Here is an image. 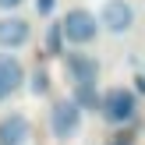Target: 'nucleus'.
<instances>
[{
	"label": "nucleus",
	"mask_w": 145,
	"mask_h": 145,
	"mask_svg": "<svg viewBox=\"0 0 145 145\" xmlns=\"http://www.w3.org/2000/svg\"><path fill=\"white\" fill-rule=\"evenodd\" d=\"M99 117L106 124H113V127L135 124V117H138V96H135V89H127V85L106 89L103 99H99Z\"/></svg>",
	"instance_id": "1"
},
{
	"label": "nucleus",
	"mask_w": 145,
	"mask_h": 145,
	"mask_svg": "<svg viewBox=\"0 0 145 145\" xmlns=\"http://www.w3.org/2000/svg\"><path fill=\"white\" fill-rule=\"evenodd\" d=\"M60 32H64V42H71L74 50H82V46H89V42H96V35L103 32V28H99V18L89 7H71L60 18Z\"/></svg>",
	"instance_id": "2"
},
{
	"label": "nucleus",
	"mask_w": 145,
	"mask_h": 145,
	"mask_svg": "<svg viewBox=\"0 0 145 145\" xmlns=\"http://www.w3.org/2000/svg\"><path fill=\"white\" fill-rule=\"evenodd\" d=\"M64 74H67V82H71V89L74 85H96L99 82V60L92 53H85V50H64Z\"/></svg>",
	"instance_id": "3"
},
{
	"label": "nucleus",
	"mask_w": 145,
	"mask_h": 145,
	"mask_svg": "<svg viewBox=\"0 0 145 145\" xmlns=\"http://www.w3.org/2000/svg\"><path fill=\"white\" fill-rule=\"evenodd\" d=\"M96 18H99V28H106L110 35H124L135 28V4L131 0H103Z\"/></svg>",
	"instance_id": "4"
},
{
	"label": "nucleus",
	"mask_w": 145,
	"mask_h": 145,
	"mask_svg": "<svg viewBox=\"0 0 145 145\" xmlns=\"http://www.w3.org/2000/svg\"><path fill=\"white\" fill-rule=\"evenodd\" d=\"M82 127V110H78L74 99H57L53 106H50V131H53L57 142H67L71 135Z\"/></svg>",
	"instance_id": "5"
},
{
	"label": "nucleus",
	"mask_w": 145,
	"mask_h": 145,
	"mask_svg": "<svg viewBox=\"0 0 145 145\" xmlns=\"http://www.w3.org/2000/svg\"><path fill=\"white\" fill-rule=\"evenodd\" d=\"M28 39H32V25H28L21 14H4V18H0V50H4V53L28 46Z\"/></svg>",
	"instance_id": "6"
},
{
	"label": "nucleus",
	"mask_w": 145,
	"mask_h": 145,
	"mask_svg": "<svg viewBox=\"0 0 145 145\" xmlns=\"http://www.w3.org/2000/svg\"><path fill=\"white\" fill-rule=\"evenodd\" d=\"M32 138V120L25 117V113H7V117H0V145H25Z\"/></svg>",
	"instance_id": "7"
},
{
	"label": "nucleus",
	"mask_w": 145,
	"mask_h": 145,
	"mask_svg": "<svg viewBox=\"0 0 145 145\" xmlns=\"http://www.w3.org/2000/svg\"><path fill=\"white\" fill-rule=\"evenodd\" d=\"M0 78H4L14 92L25 85V67H21V60L14 53H4V50H0Z\"/></svg>",
	"instance_id": "8"
},
{
	"label": "nucleus",
	"mask_w": 145,
	"mask_h": 145,
	"mask_svg": "<svg viewBox=\"0 0 145 145\" xmlns=\"http://www.w3.org/2000/svg\"><path fill=\"white\" fill-rule=\"evenodd\" d=\"M71 99L78 103V110H99V99H103V92L96 89V85H74L71 89Z\"/></svg>",
	"instance_id": "9"
},
{
	"label": "nucleus",
	"mask_w": 145,
	"mask_h": 145,
	"mask_svg": "<svg viewBox=\"0 0 145 145\" xmlns=\"http://www.w3.org/2000/svg\"><path fill=\"white\" fill-rule=\"evenodd\" d=\"M50 71L46 67H35L32 71V78H28V92H32V96H50Z\"/></svg>",
	"instance_id": "10"
},
{
	"label": "nucleus",
	"mask_w": 145,
	"mask_h": 145,
	"mask_svg": "<svg viewBox=\"0 0 145 145\" xmlns=\"http://www.w3.org/2000/svg\"><path fill=\"white\" fill-rule=\"evenodd\" d=\"M46 50L50 57H64V32H60V21H53L46 32Z\"/></svg>",
	"instance_id": "11"
},
{
	"label": "nucleus",
	"mask_w": 145,
	"mask_h": 145,
	"mask_svg": "<svg viewBox=\"0 0 145 145\" xmlns=\"http://www.w3.org/2000/svg\"><path fill=\"white\" fill-rule=\"evenodd\" d=\"M32 4H35V14H39V18H50L53 7H57V0H32Z\"/></svg>",
	"instance_id": "12"
},
{
	"label": "nucleus",
	"mask_w": 145,
	"mask_h": 145,
	"mask_svg": "<svg viewBox=\"0 0 145 145\" xmlns=\"http://www.w3.org/2000/svg\"><path fill=\"white\" fill-rule=\"evenodd\" d=\"M25 0H0V11H18Z\"/></svg>",
	"instance_id": "13"
},
{
	"label": "nucleus",
	"mask_w": 145,
	"mask_h": 145,
	"mask_svg": "<svg viewBox=\"0 0 145 145\" xmlns=\"http://www.w3.org/2000/svg\"><path fill=\"white\" fill-rule=\"evenodd\" d=\"M11 96H14V89L4 82V78H0V103H4V99H11Z\"/></svg>",
	"instance_id": "14"
},
{
	"label": "nucleus",
	"mask_w": 145,
	"mask_h": 145,
	"mask_svg": "<svg viewBox=\"0 0 145 145\" xmlns=\"http://www.w3.org/2000/svg\"><path fill=\"white\" fill-rule=\"evenodd\" d=\"M135 96H145V74L135 78Z\"/></svg>",
	"instance_id": "15"
},
{
	"label": "nucleus",
	"mask_w": 145,
	"mask_h": 145,
	"mask_svg": "<svg viewBox=\"0 0 145 145\" xmlns=\"http://www.w3.org/2000/svg\"><path fill=\"white\" fill-rule=\"evenodd\" d=\"M110 145H120V142H110Z\"/></svg>",
	"instance_id": "16"
}]
</instances>
